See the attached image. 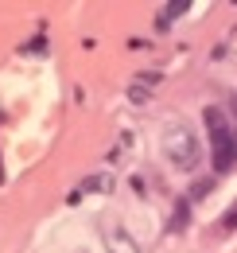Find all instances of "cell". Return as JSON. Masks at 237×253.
I'll use <instances>...</instances> for the list:
<instances>
[{
    "instance_id": "cell-3",
    "label": "cell",
    "mask_w": 237,
    "mask_h": 253,
    "mask_svg": "<svg viewBox=\"0 0 237 253\" xmlns=\"http://www.w3.org/2000/svg\"><path fill=\"white\" fill-rule=\"evenodd\" d=\"M105 250L109 253H140V246H136V238H132L128 230L109 226V230H105Z\"/></svg>"
},
{
    "instance_id": "cell-10",
    "label": "cell",
    "mask_w": 237,
    "mask_h": 253,
    "mask_svg": "<svg viewBox=\"0 0 237 253\" xmlns=\"http://www.w3.org/2000/svg\"><path fill=\"white\" fill-rule=\"evenodd\" d=\"M82 253H86V250H82Z\"/></svg>"
},
{
    "instance_id": "cell-5",
    "label": "cell",
    "mask_w": 237,
    "mask_h": 253,
    "mask_svg": "<svg viewBox=\"0 0 237 253\" xmlns=\"http://www.w3.org/2000/svg\"><path fill=\"white\" fill-rule=\"evenodd\" d=\"M187 222H191V207H187V199H179L171 211V230H187Z\"/></svg>"
},
{
    "instance_id": "cell-9",
    "label": "cell",
    "mask_w": 237,
    "mask_h": 253,
    "mask_svg": "<svg viewBox=\"0 0 237 253\" xmlns=\"http://www.w3.org/2000/svg\"><path fill=\"white\" fill-rule=\"evenodd\" d=\"M222 226H226V230H234V226H237V207H234V211H226V214H222Z\"/></svg>"
},
{
    "instance_id": "cell-4",
    "label": "cell",
    "mask_w": 237,
    "mask_h": 253,
    "mask_svg": "<svg viewBox=\"0 0 237 253\" xmlns=\"http://www.w3.org/2000/svg\"><path fill=\"white\" fill-rule=\"evenodd\" d=\"M78 191H101V195H109V191H113V175H109V171L89 175V179H82V187H78Z\"/></svg>"
},
{
    "instance_id": "cell-1",
    "label": "cell",
    "mask_w": 237,
    "mask_h": 253,
    "mask_svg": "<svg viewBox=\"0 0 237 253\" xmlns=\"http://www.w3.org/2000/svg\"><path fill=\"white\" fill-rule=\"evenodd\" d=\"M202 121L210 128V148H214V171L222 175V171H230L237 164V132L226 125V113L222 109H214L210 105L206 113H202Z\"/></svg>"
},
{
    "instance_id": "cell-6",
    "label": "cell",
    "mask_w": 237,
    "mask_h": 253,
    "mask_svg": "<svg viewBox=\"0 0 237 253\" xmlns=\"http://www.w3.org/2000/svg\"><path fill=\"white\" fill-rule=\"evenodd\" d=\"M128 101H132V105L152 101V86H148V82H132V86H128Z\"/></svg>"
},
{
    "instance_id": "cell-8",
    "label": "cell",
    "mask_w": 237,
    "mask_h": 253,
    "mask_svg": "<svg viewBox=\"0 0 237 253\" xmlns=\"http://www.w3.org/2000/svg\"><path fill=\"white\" fill-rule=\"evenodd\" d=\"M210 191H214V175H206V179H195V183H191V199H206Z\"/></svg>"
},
{
    "instance_id": "cell-2",
    "label": "cell",
    "mask_w": 237,
    "mask_h": 253,
    "mask_svg": "<svg viewBox=\"0 0 237 253\" xmlns=\"http://www.w3.org/2000/svg\"><path fill=\"white\" fill-rule=\"evenodd\" d=\"M163 152H167V160L175 164L179 171H195L198 168V136L191 132L187 125H167V132H163Z\"/></svg>"
},
{
    "instance_id": "cell-7",
    "label": "cell",
    "mask_w": 237,
    "mask_h": 253,
    "mask_svg": "<svg viewBox=\"0 0 237 253\" xmlns=\"http://www.w3.org/2000/svg\"><path fill=\"white\" fill-rule=\"evenodd\" d=\"M187 8H191V0H171V4H163V16H159V20L167 24V20H175V16H183Z\"/></svg>"
}]
</instances>
